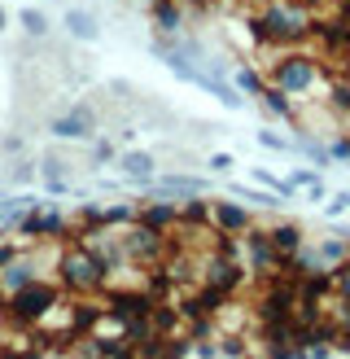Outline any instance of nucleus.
Masks as SVG:
<instances>
[{"instance_id": "nucleus-34", "label": "nucleus", "mask_w": 350, "mask_h": 359, "mask_svg": "<svg viewBox=\"0 0 350 359\" xmlns=\"http://www.w3.org/2000/svg\"><path fill=\"white\" fill-rule=\"evenodd\" d=\"M328 158H346V163H350V140H346V136H337V140L328 145Z\"/></svg>"}, {"instance_id": "nucleus-2", "label": "nucleus", "mask_w": 350, "mask_h": 359, "mask_svg": "<svg viewBox=\"0 0 350 359\" xmlns=\"http://www.w3.org/2000/svg\"><path fill=\"white\" fill-rule=\"evenodd\" d=\"M57 276H62V285H66L70 294H92V290L105 285V276H110V263H105L88 241H79V245H66L62 250Z\"/></svg>"}, {"instance_id": "nucleus-29", "label": "nucleus", "mask_w": 350, "mask_h": 359, "mask_svg": "<svg viewBox=\"0 0 350 359\" xmlns=\"http://www.w3.org/2000/svg\"><path fill=\"white\" fill-rule=\"evenodd\" d=\"M262 149H276V154H285V149H293V140H285V136H276V132H258L254 136Z\"/></svg>"}, {"instance_id": "nucleus-17", "label": "nucleus", "mask_w": 350, "mask_h": 359, "mask_svg": "<svg viewBox=\"0 0 350 359\" xmlns=\"http://www.w3.org/2000/svg\"><path fill=\"white\" fill-rule=\"evenodd\" d=\"M153 22H158V35H180L184 31V13L175 0H153Z\"/></svg>"}, {"instance_id": "nucleus-12", "label": "nucleus", "mask_w": 350, "mask_h": 359, "mask_svg": "<svg viewBox=\"0 0 350 359\" xmlns=\"http://www.w3.org/2000/svg\"><path fill=\"white\" fill-rule=\"evenodd\" d=\"M35 276H40V263H35L31 255H18V259H9L5 267H0V294L22 290V285H31Z\"/></svg>"}, {"instance_id": "nucleus-24", "label": "nucleus", "mask_w": 350, "mask_h": 359, "mask_svg": "<svg viewBox=\"0 0 350 359\" xmlns=\"http://www.w3.org/2000/svg\"><path fill=\"white\" fill-rule=\"evenodd\" d=\"M293 145H298V149H302V154L311 158V163H315V167H328V163H332V158H328V149H324V145H315V140H311L307 132H298V140H293Z\"/></svg>"}, {"instance_id": "nucleus-38", "label": "nucleus", "mask_w": 350, "mask_h": 359, "mask_svg": "<svg viewBox=\"0 0 350 359\" xmlns=\"http://www.w3.org/2000/svg\"><path fill=\"white\" fill-rule=\"evenodd\" d=\"M346 259H350V232H346Z\"/></svg>"}, {"instance_id": "nucleus-13", "label": "nucleus", "mask_w": 350, "mask_h": 359, "mask_svg": "<svg viewBox=\"0 0 350 359\" xmlns=\"http://www.w3.org/2000/svg\"><path fill=\"white\" fill-rule=\"evenodd\" d=\"M153 167H158V158L149 149H127V154H118V171L132 180V184H153Z\"/></svg>"}, {"instance_id": "nucleus-36", "label": "nucleus", "mask_w": 350, "mask_h": 359, "mask_svg": "<svg viewBox=\"0 0 350 359\" xmlns=\"http://www.w3.org/2000/svg\"><path fill=\"white\" fill-rule=\"evenodd\" d=\"M9 27V13H5V5H0V31H5Z\"/></svg>"}, {"instance_id": "nucleus-22", "label": "nucleus", "mask_w": 350, "mask_h": 359, "mask_svg": "<svg viewBox=\"0 0 350 359\" xmlns=\"http://www.w3.org/2000/svg\"><path fill=\"white\" fill-rule=\"evenodd\" d=\"M202 193H192V197H184L180 202V224H210V202H197Z\"/></svg>"}, {"instance_id": "nucleus-26", "label": "nucleus", "mask_w": 350, "mask_h": 359, "mask_svg": "<svg viewBox=\"0 0 350 359\" xmlns=\"http://www.w3.org/2000/svg\"><path fill=\"white\" fill-rule=\"evenodd\" d=\"M332 294L350 302V259H342L337 267H332Z\"/></svg>"}, {"instance_id": "nucleus-5", "label": "nucleus", "mask_w": 350, "mask_h": 359, "mask_svg": "<svg viewBox=\"0 0 350 359\" xmlns=\"http://www.w3.org/2000/svg\"><path fill=\"white\" fill-rule=\"evenodd\" d=\"M18 232L31 237V241H62L66 232H70V224H66V215L44 210L40 202H35V206H27L22 215H18Z\"/></svg>"}, {"instance_id": "nucleus-3", "label": "nucleus", "mask_w": 350, "mask_h": 359, "mask_svg": "<svg viewBox=\"0 0 350 359\" xmlns=\"http://www.w3.org/2000/svg\"><path fill=\"white\" fill-rule=\"evenodd\" d=\"M52 307H62V290L48 285V280H40V276H35L31 285H22V290L5 294V316L13 320V325H40Z\"/></svg>"}, {"instance_id": "nucleus-9", "label": "nucleus", "mask_w": 350, "mask_h": 359, "mask_svg": "<svg viewBox=\"0 0 350 359\" xmlns=\"http://www.w3.org/2000/svg\"><path fill=\"white\" fill-rule=\"evenodd\" d=\"M241 280H245V263L227 259V255H215L206 263V272H202V285H215V290H223V294H237Z\"/></svg>"}, {"instance_id": "nucleus-33", "label": "nucleus", "mask_w": 350, "mask_h": 359, "mask_svg": "<svg viewBox=\"0 0 350 359\" xmlns=\"http://www.w3.org/2000/svg\"><path fill=\"white\" fill-rule=\"evenodd\" d=\"M110 158H114V145H110V140H97V145H92V163H110Z\"/></svg>"}, {"instance_id": "nucleus-18", "label": "nucleus", "mask_w": 350, "mask_h": 359, "mask_svg": "<svg viewBox=\"0 0 350 359\" xmlns=\"http://www.w3.org/2000/svg\"><path fill=\"white\" fill-rule=\"evenodd\" d=\"M267 237H272V245L280 250V255H293V250L307 245V232L298 224H276V228H267Z\"/></svg>"}, {"instance_id": "nucleus-1", "label": "nucleus", "mask_w": 350, "mask_h": 359, "mask_svg": "<svg viewBox=\"0 0 350 359\" xmlns=\"http://www.w3.org/2000/svg\"><path fill=\"white\" fill-rule=\"evenodd\" d=\"M250 27H254V40L258 44H298V40H307V35L315 31L311 9H302V5H280V0H267V9L254 13Z\"/></svg>"}, {"instance_id": "nucleus-39", "label": "nucleus", "mask_w": 350, "mask_h": 359, "mask_svg": "<svg viewBox=\"0 0 350 359\" xmlns=\"http://www.w3.org/2000/svg\"><path fill=\"white\" fill-rule=\"evenodd\" d=\"M337 197H342V202H346V206H350V193H337Z\"/></svg>"}, {"instance_id": "nucleus-31", "label": "nucleus", "mask_w": 350, "mask_h": 359, "mask_svg": "<svg viewBox=\"0 0 350 359\" xmlns=\"http://www.w3.org/2000/svg\"><path fill=\"white\" fill-rule=\"evenodd\" d=\"M232 167H237V163H232V154H215V158H210V171H215V175H227Z\"/></svg>"}, {"instance_id": "nucleus-16", "label": "nucleus", "mask_w": 350, "mask_h": 359, "mask_svg": "<svg viewBox=\"0 0 350 359\" xmlns=\"http://www.w3.org/2000/svg\"><path fill=\"white\" fill-rule=\"evenodd\" d=\"M66 31H70V40H79V44L101 40V22L88 9H66Z\"/></svg>"}, {"instance_id": "nucleus-23", "label": "nucleus", "mask_w": 350, "mask_h": 359, "mask_svg": "<svg viewBox=\"0 0 350 359\" xmlns=\"http://www.w3.org/2000/svg\"><path fill=\"white\" fill-rule=\"evenodd\" d=\"M232 197H237V202H250V206H262V210L285 202V197H267V193H258V189H245V184H232Z\"/></svg>"}, {"instance_id": "nucleus-37", "label": "nucleus", "mask_w": 350, "mask_h": 359, "mask_svg": "<svg viewBox=\"0 0 350 359\" xmlns=\"http://www.w3.org/2000/svg\"><path fill=\"white\" fill-rule=\"evenodd\" d=\"M324 5V0H302V9H320Z\"/></svg>"}, {"instance_id": "nucleus-19", "label": "nucleus", "mask_w": 350, "mask_h": 359, "mask_svg": "<svg viewBox=\"0 0 350 359\" xmlns=\"http://www.w3.org/2000/svg\"><path fill=\"white\" fill-rule=\"evenodd\" d=\"M140 219V202H114V206H101V228H127Z\"/></svg>"}, {"instance_id": "nucleus-7", "label": "nucleus", "mask_w": 350, "mask_h": 359, "mask_svg": "<svg viewBox=\"0 0 350 359\" xmlns=\"http://www.w3.org/2000/svg\"><path fill=\"white\" fill-rule=\"evenodd\" d=\"M48 132L57 136V140H88V136H97V114H92V105H70L66 114H57L48 123Z\"/></svg>"}, {"instance_id": "nucleus-27", "label": "nucleus", "mask_w": 350, "mask_h": 359, "mask_svg": "<svg viewBox=\"0 0 350 359\" xmlns=\"http://www.w3.org/2000/svg\"><path fill=\"white\" fill-rule=\"evenodd\" d=\"M237 88H241V93H250V97H258V93H262L267 83H262V79L254 75L250 66H241V70H237Z\"/></svg>"}, {"instance_id": "nucleus-6", "label": "nucleus", "mask_w": 350, "mask_h": 359, "mask_svg": "<svg viewBox=\"0 0 350 359\" xmlns=\"http://www.w3.org/2000/svg\"><path fill=\"white\" fill-rule=\"evenodd\" d=\"M315 75H320V66H315L311 57H302V53H285V57L276 62V88L280 93H307V88L315 83Z\"/></svg>"}, {"instance_id": "nucleus-30", "label": "nucleus", "mask_w": 350, "mask_h": 359, "mask_svg": "<svg viewBox=\"0 0 350 359\" xmlns=\"http://www.w3.org/2000/svg\"><path fill=\"white\" fill-rule=\"evenodd\" d=\"M35 180V163H13V184H31Z\"/></svg>"}, {"instance_id": "nucleus-4", "label": "nucleus", "mask_w": 350, "mask_h": 359, "mask_svg": "<svg viewBox=\"0 0 350 359\" xmlns=\"http://www.w3.org/2000/svg\"><path fill=\"white\" fill-rule=\"evenodd\" d=\"M118 245H122V259H132V263H153V259H162L167 255V232H153L145 224H127L118 232Z\"/></svg>"}, {"instance_id": "nucleus-35", "label": "nucleus", "mask_w": 350, "mask_h": 359, "mask_svg": "<svg viewBox=\"0 0 350 359\" xmlns=\"http://www.w3.org/2000/svg\"><path fill=\"white\" fill-rule=\"evenodd\" d=\"M0 149H5V154H22L27 145H22V136H5V140H0Z\"/></svg>"}, {"instance_id": "nucleus-21", "label": "nucleus", "mask_w": 350, "mask_h": 359, "mask_svg": "<svg viewBox=\"0 0 350 359\" xmlns=\"http://www.w3.org/2000/svg\"><path fill=\"white\" fill-rule=\"evenodd\" d=\"M18 22H22L27 40H48V31H52V22H48L44 9H22V13H18Z\"/></svg>"}, {"instance_id": "nucleus-15", "label": "nucleus", "mask_w": 350, "mask_h": 359, "mask_svg": "<svg viewBox=\"0 0 350 359\" xmlns=\"http://www.w3.org/2000/svg\"><path fill=\"white\" fill-rule=\"evenodd\" d=\"M158 197H192V193H206V180L202 175H162L153 180Z\"/></svg>"}, {"instance_id": "nucleus-14", "label": "nucleus", "mask_w": 350, "mask_h": 359, "mask_svg": "<svg viewBox=\"0 0 350 359\" xmlns=\"http://www.w3.org/2000/svg\"><path fill=\"white\" fill-rule=\"evenodd\" d=\"M140 224H145V228H153V232H171L175 224H180V206H175V202H167V197H162V202H140Z\"/></svg>"}, {"instance_id": "nucleus-20", "label": "nucleus", "mask_w": 350, "mask_h": 359, "mask_svg": "<svg viewBox=\"0 0 350 359\" xmlns=\"http://www.w3.org/2000/svg\"><path fill=\"white\" fill-rule=\"evenodd\" d=\"M258 105L267 114H276V118H293V105H289V93H280V88L272 83V88H262L258 93Z\"/></svg>"}, {"instance_id": "nucleus-8", "label": "nucleus", "mask_w": 350, "mask_h": 359, "mask_svg": "<svg viewBox=\"0 0 350 359\" xmlns=\"http://www.w3.org/2000/svg\"><path fill=\"white\" fill-rule=\"evenodd\" d=\"M245 245H250V263H245V272H258V276H272V267L280 263V250L272 245L267 228H245Z\"/></svg>"}, {"instance_id": "nucleus-40", "label": "nucleus", "mask_w": 350, "mask_h": 359, "mask_svg": "<svg viewBox=\"0 0 350 359\" xmlns=\"http://www.w3.org/2000/svg\"><path fill=\"white\" fill-rule=\"evenodd\" d=\"M145 5H153V0H145Z\"/></svg>"}, {"instance_id": "nucleus-11", "label": "nucleus", "mask_w": 350, "mask_h": 359, "mask_svg": "<svg viewBox=\"0 0 350 359\" xmlns=\"http://www.w3.org/2000/svg\"><path fill=\"white\" fill-rule=\"evenodd\" d=\"M210 219H215V228L219 232H245V228H254V215L245 210L241 202H210Z\"/></svg>"}, {"instance_id": "nucleus-28", "label": "nucleus", "mask_w": 350, "mask_h": 359, "mask_svg": "<svg viewBox=\"0 0 350 359\" xmlns=\"http://www.w3.org/2000/svg\"><path fill=\"white\" fill-rule=\"evenodd\" d=\"M315 250H320V259H324L328 267H337V263L346 259V241H320Z\"/></svg>"}, {"instance_id": "nucleus-10", "label": "nucleus", "mask_w": 350, "mask_h": 359, "mask_svg": "<svg viewBox=\"0 0 350 359\" xmlns=\"http://www.w3.org/2000/svg\"><path fill=\"white\" fill-rule=\"evenodd\" d=\"M153 307H158V294L132 290V294H110V307H105V316L122 325V320H136V316H153Z\"/></svg>"}, {"instance_id": "nucleus-32", "label": "nucleus", "mask_w": 350, "mask_h": 359, "mask_svg": "<svg viewBox=\"0 0 350 359\" xmlns=\"http://www.w3.org/2000/svg\"><path fill=\"white\" fill-rule=\"evenodd\" d=\"M320 184V171H293V189H311Z\"/></svg>"}, {"instance_id": "nucleus-25", "label": "nucleus", "mask_w": 350, "mask_h": 359, "mask_svg": "<svg viewBox=\"0 0 350 359\" xmlns=\"http://www.w3.org/2000/svg\"><path fill=\"white\" fill-rule=\"evenodd\" d=\"M254 180H258L262 189H272L276 197H293V180H276L267 167H258V171H254Z\"/></svg>"}]
</instances>
